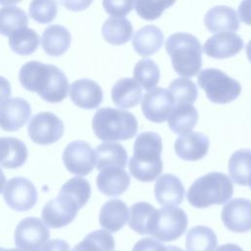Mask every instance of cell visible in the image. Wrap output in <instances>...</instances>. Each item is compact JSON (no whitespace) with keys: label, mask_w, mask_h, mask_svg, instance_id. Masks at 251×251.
I'll list each match as a JSON object with an SVG mask.
<instances>
[{"label":"cell","mask_w":251,"mask_h":251,"mask_svg":"<svg viewBox=\"0 0 251 251\" xmlns=\"http://www.w3.org/2000/svg\"><path fill=\"white\" fill-rule=\"evenodd\" d=\"M3 197L10 208L18 212H25L36 204L37 190L29 179L16 176L6 183Z\"/></svg>","instance_id":"10"},{"label":"cell","mask_w":251,"mask_h":251,"mask_svg":"<svg viewBox=\"0 0 251 251\" xmlns=\"http://www.w3.org/2000/svg\"><path fill=\"white\" fill-rule=\"evenodd\" d=\"M230 180L238 185H248L251 177V150L239 149L235 151L228 161Z\"/></svg>","instance_id":"30"},{"label":"cell","mask_w":251,"mask_h":251,"mask_svg":"<svg viewBox=\"0 0 251 251\" xmlns=\"http://www.w3.org/2000/svg\"><path fill=\"white\" fill-rule=\"evenodd\" d=\"M197 81L206 92L207 98L217 104L229 103L235 100L241 92L240 83L219 69L202 70Z\"/></svg>","instance_id":"7"},{"label":"cell","mask_w":251,"mask_h":251,"mask_svg":"<svg viewBox=\"0 0 251 251\" xmlns=\"http://www.w3.org/2000/svg\"><path fill=\"white\" fill-rule=\"evenodd\" d=\"M208 137L198 131L181 134L175 142L176 154L182 160L197 161L205 157L209 149Z\"/></svg>","instance_id":"18"},{"label":"cell","mask_w":251,"mask_h":251,"mask_svg":"<svg viewBox=\"0 0 251 251\" xmlns=\"http://www.w3.org/2000/svg\"><path fill=\"white\" fill-rule=\"evenodd\" d=\"M57 11V3L49 0L32 1L28 8V13L31 19L39 24L51 23L55 19Z\"/></svg>","instance_id":"40"},{"label":"cell","mask_w":251,"mask_h":251,"mask_svg":"<svg viewBox=\"0 0 251 251\" xmlns=\"http://www.w3.org/2000/svg\"><path fill=\"white\" fill-rule=\"evenodd\" d=\"M166 50L176 74L193 76L202 67V46L198 38L187 32H176L166 40Z\"/></svg>","instance_id":"4"},{"label":"cell","mask_w":251,"mask_h":251,"mask_svg":"<svg viewBox=\"0 0 251 251\" xmlns=\"http://www.w3.org/2000/svg\"><path fill=\"white\" fill-rule=\"evenodd\" d=\"M132 25L126 17H110L102 25L105 40L114 45L126 44L132 35Z\"/></svg>","instance_id":"29"},{"label":"cell","mask_w":251,"mask_h":251,"mask_svg":"<svg viewBox=\"0 0 251 251\" xmlns=\"http://www.w3.org/2000/svg\"><path fill=\"white\" fill-rule=\"evenodd\" d=\"M233 194L230 178L222 173L212 172L197 178L187 191V200L195 208H207L227 202Z\"/></svg>","instance_id":"5"},{"label":"cell","mask_w":251,"mask_h":251,"mask_svg":"<svg viewBox=\"0 0 251 251\" xmlns=\"http://www.w3.org/2000/svg\"><path fill=\"white\" fill-rule=\"evenodd\" d=\"M11 95V84L9 80L0 75V104L9 99Z\"/></svg>","instance_id":"45"},{"label":"cell","mask_w":251,"mask_h":251,"mask_svg":"<svg viewBox=\"0 0 251 251\" xmlns=\"http://www.w3.org/2000/svg\"><path fill=\"white\" fill-rule=\"evenodd\" d=\"M238 18L246 25H251V1H242L238 7Z\"/></svg>","instance_id":"44"},{"label":"cell","mask_w":251,"mask_h":251,"mask_svg":"<svg viewBox=\"0 0 251 251\" xmlns=\"http://www.w3.org/2000/svg\"><path fill=\"white\" fill-rule=\"evenodd\" d=\"M115 240L112 234L103 229L88 233L80 242L75 245L72 251H113Z\"/></svg>","instance_id":"34"},{"label":"cell","mask_w":251,"mask_h":251,"mask_svg":"<svg viewBox=\"0 0 251 251\" xmlns=\"http://www.w3.org/2000/svg\"><path fill=\"white\" fill-rule=\"evenodd\" d=\"M217 235L214 230L205 226H196L189 229L185 238L187 251H215Z\"/></svg>","instance_id":"31"},{"label":"cell","mask_w":251,"mask_h":251,"mask_svg":"<svg viewBox=\"0 0 251 251\" xmlns=\"http://www.w3.org/2000/svg\"><path fill=\"white\" fill-rule=\"evenodd\" d=\"M77 203L71 197L59 193L56 198L49 200L42 209L43 223L52 228L63 227L72 223L79 210Z\"/></svg>","instance_id":"12"},{"label":"cell","mask_w":251,"mask_h":251,"mask_svg":"<svg viewBox=\"0 0 251 251\" xmlns=\"http://www.w3.org/2000/svg\"><path fill=\"white\" fill-rule=\"evenodd\" d=\"M59 193L71 197L77 203L79 208H82L90 197L91 187L86 179L75 176L65 182Z\"/></svg>","instance_id":"38"},{"label":"cell","mask_w":251,"mask_h":251,"mask_svg":"<svg viewBox=\"0 0 251 251\" xmlns=\"http://www.w3.org/2000/svg\"><path fill=\"white\" fill-rule=\"evenodd\" d=\"M188 225L185 212L176 206H165L150 217L148 234L160 241H174L180 237Z\"/></svg>","instance_id":"6"},{"label":"cell","mask_w":251,"mask_h":251,"mask_svg":"<svg viewBox=\"0 0 251 251\" xmlns=\"http://www.w3.org/2000/svg\"><path fill=\"white\" fill-rule=\"evenodd\" d=\"M0 251H24L22 249H19V248H11V249H5V248H2L0 247Z\"/></svg>","instance_id":"50"},{"label":"cell","mask_w":251,"mask_h":251,"mask_svg":"<svg viewBox=\"0 0 251 251\" xmlns=\"http://www.w3.org/2000/svg\"><path fill=\"white\" fill-rule=\"evenodd\" d=\"M6 182V176L2 171V169L0 168V193L2 192V190L4 189V185Z\"/></svg>","instance_id":"47"},{"label":"cell","mask_w":251,"mask_h":251,"mask_svg":"<svg viewBox=\"0 0 251 251\" xmlns=\"http://www.w3.org/2000/svg\"><path fill=\"white\" fill-rule=\"evenodd\" d=\"M105 11L112 17H125L133 8L132 1H103Z\"/></svg>","instance_id":"41"},{"label":"cell","mask_w":251,"mask_h":251,"mask_svg":"<svg viewBox=\"0 0 251 251\" xmlns=\"http://www.w3.org/2000/svg\"><path fill=\"white\" fill-rule=\"evenodd\" d=\"M96 168L99 171L109 168L125 169L127 164V152L116 142H104L96 147Z\"/></svg>","instance_id":"23"},{"label":"cell","mask_w":251,"mask_h":251,"mask_svg":"<svg viewBox=\"0 0 251 251\" xmlns=\"http://www.w3.org/2000/svg\"><path fill=\"white\" fill-rule=\"evenodd\" d=\"M204 24L212 33L233 32L239 28V18L232 8L219 5L211 8L206 13Z\"/></svg>","instance_id":"19"},{"label":"cell","mask_w":251,"mask_h":251,"mask_svg":"<svg viewBox=\"0 0 251 251\" xmlns=\"http://www.w3.org/2000/svg\"><path fill=\"white\" fill-rule=\"evenodd\" d=\"M27 148L24 141L16 137H0V166L17 169L25 164Z\"/></svg>","instance_id":"24"},{"label":"cell","mask_w":251,"mask_h":251,"mask_svg":"<svg viewBox=\"0 0 251 251\" xmlns=\"http://www.w3.org/2000/svg\"><path fill=\"white\" fill-rule=\"evenodd\" d=\"M29 103L21 97L9 98L0 104V127L5 131L20 129L30 118Z\"/></svg>","instance_id":"15"},{"label":"cell","mask_w":251,"mask_h":251,"mask_svg":"<svg viewBox=\"0 0 251 251\" xmlns=\"http://www.w3.org/2000/svg\"><path fill=\"white\" fill-rule=\"evenodd\" d=\"M19 79L24 88L37 92L50 103L63 101L70 86L66 75L58 67L37 61L25 63L20 70Z\"/></svg>","instance_id":"1"},{"label":"cell","mask_w":251,"mask_h":251,"mask_svg":"<svg viewBox=\"0 0 251 251\" xmlns=\"http://www.w3.org/2000/svg\"><path fill=\"white\" fill-rule=\"evenodd\" d=\"M131 251H167V246L157 239L145 237L138 240Z\"/></svg>","instance_id":"42"},{"label":"cell","mask_w":251,"mask_h":251,"mask_svg":"<svg viewBox=\"0 0 251 251\" xmlns=\"http://www.w3.org/2000/svg\"><path fill=\"white\" fill-rule=\"evenodd\" d=\"M246 55L248 60L251 62V40L246 45Z\"/></svg>","instance_id":"48"},{"label":"cell","mask_w":251,"mask_h":251,"mask_svg":"<svg viewBox=\"0 0 251 251\" xmlns=\"http://www.w3.org/2000/svg\"><path fill=\"white\" fill-rule=\"evenodd\" d=\"M167 251H183V250L176 246H167Z\"/></svg>","instance_id":"49"},{"label":"cell","mask_w":251,"mask_h":251,"mask_svg":"<svg viewBox=\"0 0 251 251\" xmlns=\"http://www.w3.org/2000/svg\"><path fill=\"white\" fill-rule=\"evenodd\" d=\"M198 122V112L193 104H175L168 118V126L172 131L178 134L189 132Z\"/></svg>","instance_id":"27"},{"label":"cell","mask_w":251,"mask_h":251,"mask_svg":"<svg viewBox=\"0 0 251 251\" xmlns=\"http://www.w3.org/2000/svg\"><path fill=\"white\" fill-rule=\"evenodd\" d=\"M154 193L161 205L177 206L182 202L185 191L183 184L177 176L165 174L156 180Z\"/></svg>","instance_id":"20"},{"label":"cell","mask_w":251,"mask_h":251,"mask_svg":"<svg viewBox=\"0 0 251 251\" xmlns=\"http://www.w3.org/2000/svg\"><path fill=\"white\" fill-rule=\"evenodd\" d=\"M27 16L19 7L7 5L0 8V33L9 36L17 29L26 27Z\"/></svg>","instance_id":"33"},{"label":"cell","mask_w":251,"mask_h":251,"mask_svg":"<svg viewBox=\"0 0 251 251\" xmlns=\"http://www.w3.org/2000/svg\"><path fill=\"white\" fill-rule=\"evenodd\" d=\"M160 70L158 65L151 59L145 58L136 63L133 70V79L145 90H152L158 84Z\"/></svg>","instance_id":"35"},{"label":"cell","mask_w":251,"mask_h":251,"mask_svg":"<svg viewBox=\"0 0 251 251\" xmlns=\"http://www.w3.org/2000/svg\"><path fill=\"white\" fill-rule=\"evenodd\" d=\"M63 162L68 171L76 176H87L96 166L95 151L83 140L70 142L63 152Z\"/></svg>","instance_id":"11"},{"label":"cell","mask_w":251,"mask_h":251,"mask_svg":"<svg viewBox=\"0 0 251 251\" xmlns=\"http://www.w3.org/2000/svg\"><path fill=\"white\" fill-rule=\"evenodd\" d=\"M129 183V175L122 168L104 169L100 171L96 178V184L100 192L111 197L124 193Z\"/></svg>","instance_id":"21"},{"label":"cell","mask_w":251,"mask_h":251,"mask_svg":"<svg viewBox=\"0 0 251 251\" xmlns=\"http://www.w3.org/2000/svg\"><path fill=\"white\" fill-rule=\"evenodd\" d=\"M225 226L233 232H246L251 229V201L235 198L227 202L222 210Z\"/></svg>","instance_id":"14"},{"label":"cell","mask_w":251,"mask_h":251,"mask_svg":"<svg viewBox=\"0 0 251 251\" xmlns=\"http://www.w3.org/2000/svg\"><path fill=\"white\" fill-rule=\"evenodd\" d=\"M133 8L136 13L144 20L153 21L158 19L163 12L175 4L174 1H155V0H138L133 1Z\"/></svg>","instance_id":"39"},{"label":"cell","mask_w":251,"mask_h":251,"mask_svg":"<svg viewBox=\"0 0 251 251\" xmlns=\"http://www.w3.org/2000/svg\"><path fill=\"white\" fill-rule=\"evenodd\" d=\"M243 48L242 38L233 32H220L206 40L204 52L212 58L224 59L236 55Z\"/></svg>","instance_id":"17"},{"label":"cell","mask_w":251,"mask_h":251,"mask_svg":"<svg viewBox=\"0 0 251 251\" xmlns=\"http://www.w3.org/2000/svg\"><path fill=\"white\" fill-rule=\"evenodd\" d=\"M141 96V86L133 78H121L112 88L113 102L123 109L136 106L140 102Z\"/></svg>","instance_id":"28"},{"label":"cell","mask_w":251,"mask_h":251,"mask_svg":"<svg viewBox=\"0 0 251 251\" xmlns=\"http://www.w3.org/2000/svg\"><path fill=\"white\" fill-rule=\"evenodd\" d=\"M50 236L47 226L35 217L22 220L15 230V244L24 251H40Z\"/></svg>","instance_id":"8"},{"label":"cell","mask_w":251,"mask_h":251,"mask_svg":"<svg viewBox=\"0 0 251 251\" xmlns=\"http://www.w3.org/2000/svg\"><path fill=\"white\" fill-rule=\"evenodd\" d=\"M155 208L148 202H137L130 207L128 226L139 234H148L147 226Z\"/></svg>","instance_id":"36"},{"label":"cell","mask_w":251,"mask_h":251,"mask_svg":"<svg viewBox=\"0 0 251 251\" xmlns=\"http://www.w3.org/2000/svg\"><path fill=\"white\" fill-rule=\"evenodd\" d=\"M40 251H70V245L63 239H52L47 241Z\"/></svg>","instance_id":"43"},{"label":"cell","mask_w":251,"mask_h":251,"mask_svg":"<svg viewBox=\"0 0 251 251\" xmlns=\"http://www.w3.org/2000/svg\"><path fill=\"white\" fill-rule=\"evenodd\" d=\"M175 102L166 88L155 87L144 94L141 109L145 118L153 123H163L172 113Z\"/></svg>","instance_id":"13"},{"label":"cell","mask_w":251,"mask_h":251,"mask_svg":"<svg viewBox=\"0 0 251 251\" xmlns=\"http://www.w3.org/2000/svg\"><path fill=\"white\" fill-rule=\"evenodd\" d=\"M164 34L156 25H145L138 29L132 38V46L140 56H150L162 47Z\"/></svg>","instance_id":"25"},{"label":"cell","mask_w":251,"mask_h":251,"mask_svg":"<svg viewBox=\"0 0 251 251\" xmlns=\"http://www.w3.org/2000/svg\"><path fill=\"white\" fill-rule=\"evenodd\" d=\"M129 210L125 202L119 199L107 201L100 210L99 223L107 231L120 230L128 221Z\"/></svg>","instance_id":"22"},{"label":"cell","mask_w":251,"mask_h":251,"mask_svg":"<svg viewBox=\"0 0 251 251\" xmlns=\"http://www.w3.org/2000/svg\"><path fill=\"white\" fill-rule=\"evenodd\" d=\"M40 37L31 28L23 27L15 30L9 35V45L11 49L19 55H29L38 47Z\"/></svg>","instance_id":"32"},{"label":"cell","mask_w":251,"mask_h":251,"mask_svg":"<svg viewBox=\"0 0 251 251\" xmlns=\"http://www.w3.org/2000/svg\"><path fill=\"white\" fill-rule=\"evenodd\" d=\"M30 139L41 145L58 141L64 133L63 122L51 112H41L31 118L27 126Z\"/></svg>","instance_id":"9"},{"label":"cell","mask_w":251,"mask_h":251,"mask_svg":"<svg viewBox=\"0 0 251 251\" xmlns=\"http://www.w3.org/2000/svg\"><path fill=\"white\" fill-rule=\"evenodd\" d=\"M250 187H251V177H250V180H249V184H248Z\"/></svg>","instance_id":"51"},{"label":"cell","mask_w":251,"mask_h":251,"mask_svg":"<svg viewBox=\"0 0 251 251\" xmlns=\"http://www.w3.org/2000/svg\"><path fill=\"white\" fill-rule=\"evenodd\" d=\"M169 92L171 93L175 104H193L198 96L196 84L186 77H178L173 80L169 86Z\"/></svg>","instance_id":"37"},{"label":"cell","mask_w":251,"mask_h":251,"mask_svg":"<svg viewBox=\"0 0 251 251\" xmlns=\"http://www.w3.org/2000/svg\"><path fill=\"white\" fill-rule=\"evenodd\" d=\"M91 124L95 135L104 141L129 139L138 129L137 120L133 114L110 107L98 109Z\"/></svg>","instance_id":"3"},{"label":"cell","mask_w":251,"mask_h":251,"mask_svg":"<svg viewBox=\"0 0 251 251\" xmlns=\"http://www.w3.org/2000/svg\"><path fill=\"white\" fill-rule=\"evenodd\" d=\"M162 148V139L158 133H139L133 145V155L128 162L130 175L137 180L146 182L158 177L163 171Z\"/></svg>","instance_id":"2"},{"label":"cell","mask_w":251,"mask_h":251,"mask_svg":"<svg viewBox=\"0 0 251 251\" xmlns=\"http://www.w3.org/2000/svg\"><path fill=\"white\" fill-rule=\"evenodd\" d=\"M71 33L61 25H51L47 26L41 36L43 50L50 56H60L64 54L71 44Z\"/></svg>","instance_id":"26"},{"label":"cell","mask_w":251,"mask_h":251,"mask_svg":"<svg viewBox=\"0 0 251 251\" xmlns=\"http://www.w3.org/2000/svg\"><path fill=\"white\" fill-rule=\"evenodd\" d=\"M69 95L75 105L83 109L97 108L103 100V92L100 85L89 78L74 81L70 86Z\"/></svg>","instance_id":"16"},{"label":"cell","mask_w":251,"mask_h":251,"mask_svg":"<svg viewBox=\"0 0 251 251\" xmlns=\"http://www.w3.org/2000/svg\"><path fill=\"white\" fill-rule=\"evenodd\" d=\"M215 251H243L241 247L233 243H226L219 246Z\"/></svg>","instance_id":"46"}]
</instances>
